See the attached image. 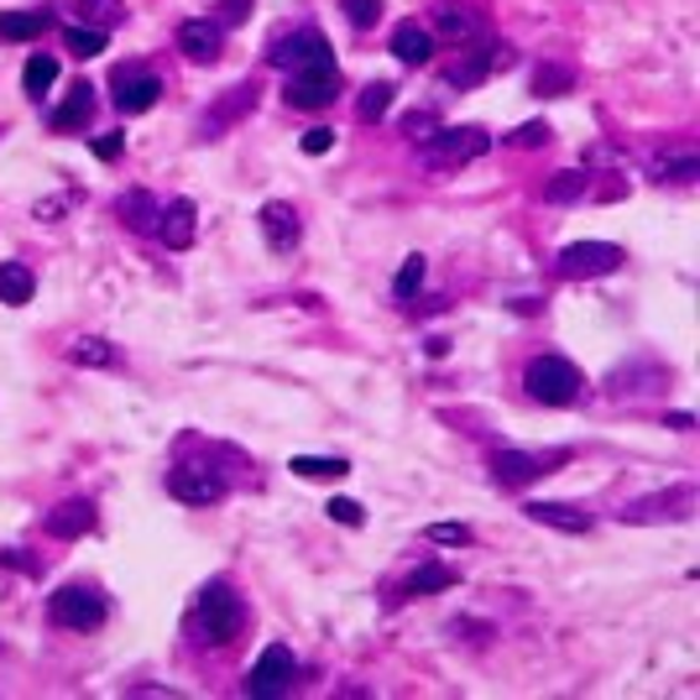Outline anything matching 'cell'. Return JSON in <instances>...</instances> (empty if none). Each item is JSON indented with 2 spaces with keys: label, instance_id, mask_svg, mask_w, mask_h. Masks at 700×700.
<instances>
[{
  "label": "cell",
  "instance_id": "cell-1",
  "mask_svg": "<svg viewBox=\"0 0 700 700\" xmlns=\"http://www.w3.org/2000/svg\"><path fill=\"white\" fill-rule=\"evenodd\" d=\"M523 387H529V397L549 403V408H570V403H581V397H585V376H581V366H575V361L539 356V361H529Z\"/></svg>",
  "mask_w": 700,
  "mask_h": 700
},
{
  "label": "cell",
  "instance_id": "cell-2",
  "mask_svg": "<svg viewBox=\"0 0 700 700\" xmlns=\"http://www.w3.org/2000/svg\"><path fill=\"white\" fill-rule=\"evenodd\" d=\"M428 157V168H471L492 152V137L481 126H434L428 141H418Z\"/></svg>",
  "mask_w": 700,
  "mask_h": 700
},
{
  "label": "cell",
  "instance_id": "cell-3",
  "mask_svg": "<svg viewBox=\"0 0 700 700\" xmlns=\"http://www.w3.org/2000/svg\"><path fill=\"white\" fill-rule=\"evenodd\" d=\"M267 63L283 73H319V69H335V58H329V37L304 27V32H288L283 42H273L267 52Z\"/></svg>",
  "mask_w": 700,
  "mask_h": 700
},
{
  "label": "cell",
  "instance_id": "cell-4",
  "mask_svg": "<svg viewBox=\"0 0 700 700\" xmlns=\"http://www.w3.org/2000/svg\"><path fill=\"white\" fill-rule=\"evenodd\" d=\"M48 617L58 628H73V632H95L105 622V597L95 585H58L48 597Z\"/></svg>",
  "mask_w": 700,
  "mask_h": 700
},
{
  "label": "cell",
  "instance_id": "cell-5",
  "mask_svg": "<svg viewBox=\"0 0 700 700\" xmlns=\"http://www.w3.org/2000/svg\"><path fill=\"white\" fill-rule=\"evenodd\" d=\"M240 597L230 591L225 581H209L205 591H199V622H205V638L209 643H230L240 632Z\"/></svg>",
  "mask_w": 700,
  "mask_h": 700
},
{
  "label": "cell",
  "instance_id": "cell-6",
  "mask_svg": "<svg viewBox=\"0 0 700 700\" xmlns=\"http://www.w3.org/2000/svg\"><path fill=\"white\" fill-rule=\"evenodd\" d=\"M293 674H298V659L288 653V643H273V649H262V659L252 664V674H246V696H252V700L288 696Z\"/></svg>",
  "mask_w": 700,
  "mask_h": 700
},
{
  "label": "cell",
  "instance_id": "cell-7",
  "mask_svg": "<svg viewBox=\"0 0 700 700\" xmlns=\"http://www.w3.org/2000/svg\"><path fill=\"white\" fill-rule=\"evenodd\" d=\"M257 110V85L246 79V85H230L215 95V105L205 110V120H199V141H220L230 126H240V120Z\"/></svg>",
  "mask_w": 700,
  "mask_h": 700
},
{
  "label": "cell",
  "instance_id": "cell-8",
  "mask_svg": "<svg viewBox=\"0 0 700 700\" xmlns=\"http://www.w3.org/2000/svg\"><path fill=\"white\" fill-rule=\"evenodd\" d=\"M507 63H513V48H502V42H476V48H465L461 58H455V69L444 73V85L476 89V85H486L496 69H507Z\"/></svg>",
  "mask_w": 700,
  "mask_h": 700
},
{
  "label": "cell",
  "instance_id": "cell-9",
  "mask_svg": "<svg viewBox=\"0 0 700 700\" xmlns=\"http://www.w3.org/2000/svg\"><path fill=\"white\" fill-rule=\"evenodd\" d=\"M560 277H607L622 267V246L612 240H575V246H564L560 257H554Z\"/></svg>",
  "mask_w": 700,
  "mask_h": 700
},
{
  "label": "cell",
  "instance_id": "cell-10",
  "mask_svg": "<svg viewBox=\"0 0 700 700\" xmlns=\"http://www.w3.org/2000/svg\"><path fill=\"white\" fill-rule=\"evenodd\" d=\"M110 100H116L120 116H147L157 100H162V79L152 69H116L110 73Z\"/></svg>",
  "mask_w": 700,
  "mask_h": 700
},
{
  "label": "cell",
  "instance_id": "cell-11",
  "mask_svg": "<svg viewBox=\"0 0 700 700\" xmlns=\"http://www.w3.org/2000/svg\"><path fill=\"white\" fill-rule=\"evenodd\" d=\"M696 507V492L690 486H674V492H659V496H643L622 507V523H684Z\"/></svg>",
  "mask_w": 700,
  "mask_h": 700
},
{
  "label": "cell",
  "instance_id": "cell-12",
  "mask_svg": "<svg viewBox=\"0 0 700 700\" xmlns=\"http://www.w3.org/2000/svg\"><path fill=\"white\" fill-rule=\"evenodd\" d=\"M168 492L184 507H215L225 496V481L215 471H205V465H178V471H168Z\"/></svg>",
  "mask_w": 700,
  "mask_h": 700
},
{
  "label": "cell",
  "instance_id": "cell-13",
  "mask_svg": "<svg viewBox=\"0 0 700 700\" xmlns=\"http://www.w3.org/2000/svg\"><path fill=\"white\" fill-rule=\"evenodd\" d=\"M335 95H341V69L288 73V89H283L293 110H325V105H335Z\"/></svg>",
  "mask_w": 700,
  "mask_h": 700
},
{
  "label": "cell",
  "instance_id": "cell-14",
  "mask_svg": "<svg viewBox=\"0 0 700 700\" xmlns=\"http://www.w3.org/2000/svg\"><path fill=\"white\" fill-rule=\"evenodd\" d=\"M42 529H48L52 539H63V544L85 539V533L95 529V502H89V496H69V502H58V507L42 517Z\"/></svg>",
  "mask_w": 700,
  "mask_h": 700
},
{
  "label": "cell",
  "instance_id": "cell-15",
  "mask_svg": "<svg viewBox=\"0 0 700 700\" xmlns=\"http://www.w3.org/2000/svg\"><path fill=\"white\" fill-rule=\"evenodd\" d=\"M225 48V27L220 21H184L178 27V52L188 63H215Z\"/></svg>",
  "mask_w": 700,
  "mask_h": 700
},
{
  "label": "cell",
  "instance_id": "cell-16",
  "mask_svg": "<svg viewBox=\"0 0 700 700\" xmlns=\"http://www.w3.org/2000/svg\"><path fill=\"white\" fill-rule=\"evenodd\" d=\"M194 220H199L194 199H168L162 215H157V236H162V246H168V252H188V246H194Z\"/></svg>",
  "mask_w": 700,
  "mask_h": 700
},
{
  "label": "cell",
  "instance_id": "cell-17",
  "mask_svg": "<svg viewBox=\"0 0 700 700\" xmlns=\"http://www.w3.org/2000/svg\"><path fill=\"white\" fill-rule=\"evenodd\" d=\"M434 32L444 37V42H476L481 32H486V17H481V11H471V6H450V0H444V6H434Z\"/></svg>",
  "mask_w": 700,
  "mask_h": 700
},
{
  "label": "cell",
  "instance_id": "cell-18",
  "mask_svg": "<svg viewBox=\"0 0 700 700\" xmlns=\"http://www.w3.org/2000/svg\"><path fill=\"white\" fill-rule=\"evenodd\" d=\"M52 6H21V11H0V42H37L52 27Z\"/></svg>",
  "mask_w": 700,
  "mask_h": 700
},
{
  "label": "cell",
  "instance_id": "cell-19",
  "mask_svg": "<svg viewBox=\"0 0 700 700\" xmlns=\"http://www.w3.org/2000/svg\"><path fill=\"white\" fill-rule=\"evenodd\" d=\"M116 215L131 225L137 236H157V215H162V199H157V194H147V188H126V194L116 199Z\"/></svg>",
  "mask_w": 700,
  "mask_h": 700
},
{
  "label": "cell",
  "instance_id": "cell-20",
  "mask_svg": "<svg viewBox=\"0 0 700 700\" xmlns=\"http://www.w3.org/2000/svg\"><path fill=\"white\" fill-rule=\"evenodd\" d=\"M257 225H262V240H267L273 252H293V246H298V215H293V205H283V199L262 205Z\"/></svg>",
  "mask_w": 700,
  "mask_h": 700
},
{
  "label": "cell",
  "instance_id": "cell-21",
  "mask_svg": "<svg viewBox=\"0 0 700 700\" xmlns=\"http://www.w3.org/2000/svg\"><path fill=\"white\" fill-rule=\"evenodd\" d=\"M393 58L397 63H408V69H424L428 58H434V32L418 27V21H397L393 27Z\"/></svg>",
  "mask_w": 700,
  "mask_h": 700
},
{
  "label": "cell",
  "instance_id": "cell-22",
  "mask_svg": "<svg viewBox=\"0 0 700 700\" xmlns=\"http://www.w3.org/2000/svg\"><path fill=\"white\" fill-rule=\"evenodd\" d=\"M492 476H496V486H529L533 476H544V461L539 455H529V450H496L492 455Z\"/></svg>",
  "mask_w": 700,
  "mask_h": 700
},
{
  "label": "cell",
  "instance_id": "cell-23",
  "mask_svg": "<svg viewBox=\"0 0 700 700\" xmlns=\"http://www.w3.org/2000/svg\"><path fill=\"white\" fill-rule=\"evenodd\" d=\"M523 513L554 533H591V513H585V507H570V502H529Z\"/></svg>",
  "mask_w": 700,
  "mask_h": 700
},
{
  "label": "cell",
  "instance_id": "cell-24",
  "mask_svg": "<svg viewBox=\"0 0 700 700\" xmlns=\"http://www.w3.org/2000/svg\"><path fill=\"white\" fill-rule=\"evenodd\" d=\"M89 120H95V89L79 85L69 100H63V105H58V110L48 116V126L58 131V137H69V131H85Z\"/></svg>",
  "mask_w": 700,
  "mask_h": 700
},
{
  "label": "cell",
  "instance_id": "cell-25",
  "mask_svg": "<svg viewBox=\"0 0 700 700\" xmlns=\"http://www.w3.org/2000/svg\"><path fill=\"white\" fill-rule=\"evenodd\" d=\"M664 366H659V361H632V366H617L612 372V393L622 397H638V393H653V387H664Z\"/></svg>",
  "mask_w": 700,
  "mask_h": 700
},
{
  "label": "cell",
  "instance_id": "cell-26",
  "mask_svg": "<svg viewBox=\"0 0 700 700\" xmlns=\"http://www.w3.org/2000/svg\"><path fill=\"white\" fill-rule=\"evenodd\" d=\"M32 293H37V277L27 262H0V304H32Z\"/></svg>",
  "mask_w": 700,
  "mask_h": 700
},
{
  "label": "cell",
  "instance_id": "cell-27",
  "mask_svg": "<svg viewBox=\"0 0 700 700\" xmlns=\"http://www.w3.org/2000/svg\"><path fill=\"white\" fill-rule=\"evenodd\" d=\"M455 581H461L455 564H418L408 581H403V597H434V591H450Z\"/></svg>",
  "mask_w": 700,
  "mask_h": 700
},
{
  "label": "cell",
  "instance_id": "cell-28",
  "mask_svg": "<svg viewBox=\"0 0 700 700\" xmlns=\"http://www.w3.org/2000/svg\"><path fill=\"white\" fill-rule=\"evenodd\" d=\"M288 471L304 481H341L351 476V461H341V455H293Z\"/></svg>",
  "mask_w": 700,
  "mask_h": 700
},
{
  "label": "cell",
  "instance_id": "cell-29",
  "mask_svg": "<svg viewBox=\"0 0 700 700\" xmlns=\"http://www.w3.org/2000/svg\"><path fill=\"white\" fill-rule=\"evenodd\" d=\"M73 11H79V27H100V32H110V27L126 21V0H73Z\"/></svg>",
  "mask_w": 700,
  "mask_h": 700
},
{
  "label": "cell",
  "instance_id": "cell-30",
  "mask_svg": "<svg viewBox=\"0 0 700 700\" xmlns=\"http://www.w3.org/2000/svg\"><path fill=\"white\" fill-rule=\"evenodd\" d=\"M575 89V73L564 69V63H539L533 69V95H544V100H560Z\"/></svg>",
  "mask_w": 700,
  "mask_h": 700
},
{
  "label": "cell",
  "instance_id": "cell-31",
  "mask_svg": "<svg viewBox=\"0 0 700 700\" xmlns=\"http://www.w3.org/2000/svg\"><path fill=\"white\" fill-rule=\"evenodd\" d=\"M69 361L73 366H116V345L100 341V335H85V341H73L69 345Z\"/></svg>",
  "mask_w": 700,
  "mask_h": 700
},
{
  "label": "cell",
  "instance_id": "cell-32",
  "mask_svg": "<svg viewBox=\"0 0 700 700\" xmlns=\"http://www.w3.org/2000/svg\"><path fill=\"white\" fill-rule=\"evenodd\" d=\"M52 79H58V58H48V52H37V58H27V69H21V89L27 95H48Z\"/></svg>",
  "mask_w": 700,
  "mask_h": 700
},
{
  "label": "cell",
  "instance_id": "cell-33",
  "mask_svg": "<svg viewBox=\"0 0 700 700\" xmlns=\"http://www.w3.org/2000/svg\"><path fill=\"white\" fill-rule=\"evenodd\" d=\"M544 199L549 205H575V199H585V172H575V168L554 172L544 184Z\"/></svg>",
  "mask_w": 700,
  "mask_h": 700
},
{
  "label": "cell",
  "instance_id": "cell-34",
  "mask_svg": "<svg viewBox=\"0 0 700 700\" xmlns=\"http://www.w3.org/2000/svg\"><path fill=\"white\" fill-rule=\"evenodd\" d=\"M105 42H110V32H100V27H69V32H63V48H69L73 58H100Z\"/></svg>",
  "mask_w": 700,
  "mask_h": 700
},
{
  "label": "cell",
  "instance_id": "cell-35",
  "mask_svg": "<svg viewBox=\"0 0 700 700\" xmlns=\"http://www.w3.org/2000/svg\"><path fill=\"white\" fill-rule=\"evenodd\" d=\"M387 110H393V85H382V79H376V85L361 89V100H356V116L361 120H382Z\"/></svg>",
  "mask_w": 700,
  "mask_h": 700
},
{
  "label": "cell",
  "instance_id": "cell-36",
  "mask_svg": "<svg viewBox=\"0 0 700 700\" xmlns=\"http://www.w3.org/2000/svg\"><path fill=\"white\" fill-rule=\"evenodd\" d=\"M341 11H345V21H351L356 32H372L387 6H382V0H341Z\"/></svg>",
  "mask_w": 700,
  "mask_h": 700
},
{
  "label": "cell",
  "instance_id": "cell-37",
  "mask_svg": "<svg viewBox=\"0 0 700 700\" xmlns=\"http://www.w3.org/2000/svg\"><path fill=\"white\" fill-rule=\"evenodd\" d=\"M418 288H424V257H408L403 267H397V277H393V293H397V298H413Z\"/></svg>",
  "mask_w": 700,
  "mask_h": 700
},
{
  "label": "cell",
  "instance_id": "cell-38",
  "mask_svg": "<svg viewBox=\"0 0 700 700\" xmlns=\"http://www.w3.org/2000/svg\"><path fill=\"white\" fill-rule=\"evenodd\" d=\"M696 157L690 152H680V157H664V162H659V184H690V178H696Z\"/></svg>",
  "mask_w": 700,
  "mask_h": 700
},
{
  "label": "cell",
  "instance_id": "cell-39",
  "mask_svg": "<svg viewBox=\"0 0 700 700\" xmlns=\"http://www.w3.org/2000/svg\"><path fill=\"white\" fill-rule=\"evenodd\" d=\"M329 517H335V523H341V529H361V502H351V496H329V507H325Z\"/></svg>",
  "mask_w": 700,
  "mask_h": 700
},
{
  "label": "cell",
  "instance_id": "cell-40",
  "mask_svg": "<svg viewBox=\"0 0 700 700\" xmlns=\"http://www.w3.org/2000/svg\"><path fill=\"white\" fill-rule=\"evenodd\" d=\"M440 126V116L434 110H408L403 116V137H413V141H428V131Z\"/></svg>",
  "mask_w": 700,
  "mask_h": 700
},
{
  "label": "cell",
  "instance_id": "cell-41",
  "mask_svg": "<svg viewBox=\"0 0 700 700\" xmlns=\"http://www.w3.org/2000/svg\"><path fill=\"white\" fill-rule=\"evenodd\" d=\"M428 539H434V544L465 549V544H471V529H465V523H428Z\"/></svg>",
  "mask_w": 700,
  "mask_h": 700
},
{
  "label": "cell",
  "instance_id": "cell-42",
  "mask_svg": "<svg viewBox=\"0 0 700 700\" xmlns=\"http://www.w3.org/2000/svg\"><path fill=\"white\" fill-rule=\"evenodd\" d=\"M549 137H554V131H549L544 120H529V126H517V131H513L507 141H513V147H544Z\"/></svg>",
  "mask_w": 700,
  "mask_h": 700
},
{
  "label": "cell",
  "instance_id": "cell-43",
  "mask_svg": "<svg viewBox=\"0 0 700 700\" xmlns=\"http://www.w3.org/2000/svg\"><path fill=\"white\" fill-rule=\"evenodd\" d=\"M329 147H335V131H329V126H314V131H304V152L308 157H325Z\"/></svg>",
  "mask_w": 700,
  "mask_h": 700
},
{
  "label": "cell",
  "instance_id": "cell-44",
  "mask_svg": "<svg viewBox=\"0 0 700 700\" xmlns=\"http://www.w3.org/2000/svg\"><path fill=\"white\" fill-rule=\"evenodd\" d=\"M120 152H126V137H120V131H110V137L95 141V157H100V162H116Z\"/></svg>",
  "mask_w": 700,
  "mask_h": 700
},
{
  "label": "cell",
  "instance_id": "cell-45",
  "mask_svg": "<svg viewBox=\"0 0 700 700\" xmlns=\"http://www.w3.org/2000/svg\"><path fill=\"white\" fill-rule=\"evenodd\" d=\"M0 564H11V570H27V575H42V560H27L21 549H0Z\"/></svg>",
  "mask_w": 700,
  "mask_h": 700
},
{
  "label": "cell",
  "instance_id": "cell-46",
  "mask_svg": "<svg viewBox=\"0 0 700 700\" xmlns=\"http://www.w3.org/2000/svg\"><path fill=\"white\" fill-rule=\"evenodd\" d=\"M246 11H252V0H225L220 27H236V21H246Z\"/></svg>",
  "mask_w": 700,
  "mask_h": 700
}]
</instances>
